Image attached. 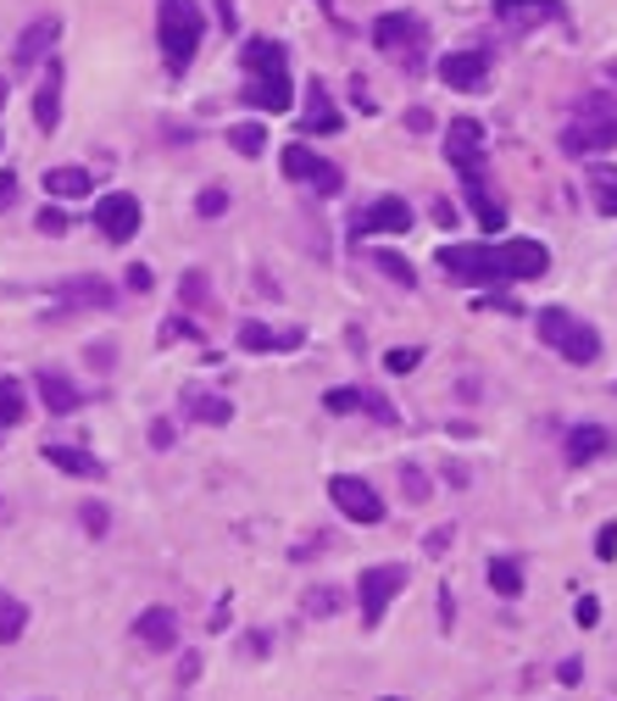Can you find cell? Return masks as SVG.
Segmentation results:
<instances>
[{
	"label": "cell",
	"instance_id": "1",
	"mask_svg": "<svg viewBox=\"0 0 617 701\" xmlns=\"http://www.w3.org/2000/svg\"><path fill=\"white\" fill-rule=\"evenodd\" d=\"M206 18H201V0H162L156 7V40H162V62L168 73H184L201 51Z\"/></svg>",
	"mask_w": 617,
	"mask_h": 701
},
{
	"label": "cell",
	"instance_id": "2",
	"mask_svg": "<svg viewBox=\"0 0 617 701\" xmlns=\"http://www.w3.org/2000/svg\"><path fill=\"white\" fill-rule=\"evenodd\" d=\"M534 328H539V339H545L550 350H562V357L578 363V368H589V363L600 357V334H595L578 312H567V306H539V312H534Z\"/></svg>",
	"mask_w": 617,
	"mask_h": 701
},
{
	"label": "cell",
	"instance_id": "3",
	"mask_svg": "<svg viewBox=\"0 0 617 701\" xmlns=\"http://www.w3.org/2000/svg\"><path fill=\"white\" fill-rule=\"evenodd\" d=\"M373 45H378L390 62H401L406 73H417V68H423L428 29H423V18H412V12H384V18L373 23Z\"/></svg>",
	"mask_w": 617,
	"mask_h": 701
},
{
	"label": "cell",
	"instance_id": "4",
	"mask_svg": "<svg viewBox=\"0 0 617 701\" xmlns=\"http://www.w3.org/2000/svg\"><path fill=\"white\" fill-rule=\"evenodd\" d=\"M439 267H445V278L478 284V289H495V284L506 278L500 245H439Z\"/></svg>",
	"mask_w": 617,
	"mask_h": 701
},
{
	"label": "cell",
	"instance_id": "5",
	"mask_svg": "<svg viewBox=\"0 0 617 701\" xmlns=\"http://www.w3.org/2000/svg\"><path fill=\"white\" fill-rule=\"evenodd\" d=\"M445 162L462 173L467 190L484 184V129H478L473 118H456V123L445 129Z\"/></svg>",
	"mask_w": 617,
	"mask_h": 701
},
{
	"label": "cell",
	"instance_id": "6",
	"mask_svg": "<svg viewBox=\"0 0 617 701\" xmlns=\"http://www.w3.org/2000/svg\"><path fill=\"white\" fill-rule=\"evenodd\" d=\"M401 590H406V568H401V562H378V568H367V573L356 579L362 623H367V629H373V623H384V607H390Z\"/></svg>",
	"mask_w": 617,
	"mask_h": 701
},
{
	"label": "cell",
	"instance_id": "7",
	"mask_svg": "<svg viewBox=\"0 0 617 701\" xmlns=\"http://www.w3.org/2000/svg\"><path fill=\"white\" fill-rule=\"evenodd\" d=\"M279 167H284L295 184H312L317 195H340V190H345V173H340L328 156H317L312 145H284Z\"/></svg>",
	"mask_w": 617,
	"mask_h": 701
},
{
	"label": "cell",
	"instance_id": "8",
	"mask_svg": "<svg viewBox=\"0 0 617 701\" xmlns=\"http://www.w3.org/2000/svg\"><path fill=\"white\" fill-rule=\"evenodd\" d=\"M90 223L112 240V245H129L134 234H140V223H145V212H140V201L129 195V190H107L101 201H95V212H90Z\"/></svg>",
	"mask_w": 617,
	"mask_h": 701
},
{
	"label": "cell",
	"instance_id": "9",
	"mask_svg": "<svg viewBox=\"0 0 617 701\" xmlns=\"http://www.w3.org/2000/svg\"><path fill=\"white\" fill-rule=\"evenodd\" d=\"M328 496H334V507H340L351 524H384V496H378L367 479L334 474V479H328Z\"/></svg>",
	"mask_w": 617,
	"mask_h": 701
},
{
	"label": "cell",
	"instance_id": "10",
	"mask_svg": "<svg viewBox=\"0 0 617 701\" xmlns=\"http://www.w3.org/2000/svg\"><path fill=\"white\" fill-rule=\"evenodd\" d=\"M412 228V206L401 195H378L367 201L356 217H351V240H367V234H406Z\"/></svg>",
	"mask_w": 617,
	"mask_h": 701
},
{
	"label": "cell",
	"instance_id": "11",
	"mask_svg": "<svg viewBox=\"0 0 617 701\" xmlns=\"http://www.w3.org/2000/svg\"><path fill=\"white\" fill-rule=\"evenodd\" d=\"M439 79H445V90L478 95L489 84V51H445L439 57Z\"/></svg>",
	"mask_w": 617,
	"mask_h": 701
},
{
	"label": "cell",
	"instance_id": "12",
	"mask_svg": "<svg viewBox=\"0 0 617 701\" xmlns=\"http://www.w3.org/2000/svg\"><path fill=\"white\" fill-rule=\"evenodd\" d=\"M500 267H506V278H545L550 251L539 240H500Z\"/></svg>",
	"mask_w": 617,
	"mask_h": 701
},
{
	"label": "cell",
	"instance_id": "13",
	"mask_svg": "<svg viewBox=\"0 0 617 701\" xmlns=\"http://www.w3.org/2000/svg\"><path fill=\"white\" fill-rule=\"evenodd\" d=\"M134 640H140L145 651H173V646H179V612L145 607V612L134 618Z\"/></svg>",
	"mask_w": 617,
	"mask_h": 701
},
{
	"label": "cell",
	"instance_id": "14",
	"mask_svg": "<svg viewBox=\"0 0 617 701\" xmlns=\"http://www.w3.org/2000/svg\"><path fill=\"white\" fill-rule=\"evenodd\" d=\"M34 390H40L45 413H57V418H68V413H79V407H84V390H79L68 374H57V368H40Z\"/></svg>",
	"mask_w": 617,
	"mask_h": 701
},
{
	"label": "cell",
	"instance_id": "15",
	"mask_svg": "<svg viewBox=\"0 0 617 701\" xmlns=\"http://www.w3.org/2000/svg\"><path fill=\"white\" fill-rule=\"evenodd\" d=\"M506 29H534V23H562V0H495Z\"/></svg>",
	"mask_w": 617,
	"mask_h": 701
},
{
	"label": "cell",
	"instance_id": "16",
	"mask_svg": "<svg viewBox=\"0 0 617 701\" xmlns=\"http://www.w3.org/2000/svg\"><path fill=\"white\" fill-rule=\"evenodd\" d=\"M57 34H62V18H34L29 29H23V40H18V68H40L45 62V51L57 45Z\"/></svg>",
	"mask_w": 617,
	"mask_h": 701
},
{
	"label": "cell",
	"instance_id": "17",
	"mask_svg": "<svg viewBox=\"0 0 617 701\" xmlns=\"http://www.w3.org/2000/svg\"><path fill=\"white\" fill-rule=\"evenodd\" d=\"M245 101H251L256 112H290V106H295L290 73H262V79H251V84H245Z\"/></svg>",
	"mask_w": 617,
	"mask_h": 701
},
{
	"label": "cell",
	"instance_id": "18",
	"mask_svg": "<svg viewBox=\"0 0 617 701\" xmlns=\"http://www.w3.org/2000/svg\"><path fill=\"white\" fill-rule=\"evenodd\" d=\"M34 123L51 134L62 123V62H45V79L34 90Z\"/></svg>",
	"mask_w": 617,
	"mask_h": 701
},
{
	"label": "cell",
	"instance_id": "19",
	"mask_svg": "<svg viewBox=\"0 0 617 701\" xmlns=\"http://www.w3.org/2000/svg\"><path fill=\"white\" fill-rule=\"evenodd\" d=\"M606 451H611V429H600V424H578V429H567V463H573V468L600 463Z\"/></svg>",
	"mask_w": 617,
	"mask_h": 701
},
{
	"label": "cell",
	"instance_id": "20",
	"mask_svg": "<svg viewBox=\"0 0 617 701\" xmlns=\"http://www.w3.org/2000/svg\"><path fill=\"white\" fill-rule=\"evenodd\" d=\"M40 457H45L51 468H62V474H73V479H107V468H101V457H90L84 446H40Z\"/></svg>",
	"mask_w": 617,
	"mask_h": 701
},
{
	"label": "cell",
	"instance_id": "21",
	"mask_svg": "<svg viewBox=\"0 0 617 701\" xmlns=\"http://www.w3.org/2000/svg\"><path fill=\"white\" fill-rule=\"evenodd\" d=\"M240 345L245 350H295L301 328H267V323H240Z\"/></svg>",
	"mask_w": 617,
	"mask_h": 701
},
{
	"label": "cell",
	"instance_id": "22",
	"mask_svg": "<svg viewBox=\"0 0 617 701\" xmlns=\"http://www.w3.org/2000/svg\"><path fill=\"white\" fill-rule=\"evenodd\" d=\"M62 301H73V306H101V312H112V301H118V289L107 284V278H68L62 284Z\"/></svg>",
	"mask_w": 617,
	"mask_h": 701
},
{
	"label": "cell",
	"instance_id": "23",
	"mask_svg": "<svg viewBox=\"0 0 617 701\" xmlns=\"http://www.w3.org/2000/svg\"><path fill=\"white\" fill-rule=\"evenodd\" d=\"M184 413H190L195 424H212V429H223V424L234 418V407H229L223 396H212V390H184Z\"/></svg>",
	"mask_w": 617,
	"mask_h": 701
},
{
	"label": "cell",
	"instance_id": "24",
	"mask_svg": "<svg viewBox=\"0 0 617 701\" xmlns=\"http://www.w3.org/2000/svg\"><path fill=\"white\" fill-rule=\"evenodd\" d=\"M245 73L262 79V73H284V45L279 40H245Z\"/></svg>",
	"mask_w": 617,
	"mask_h": 701
},
{
	"label": "cell",
	"instance_id": "25",
	"mask_svg": "<svg viewBox=\"0 0 617 701\" xmlns=\"http://www.w3.org/2000/svg\"><path fill=\"white\" fill-rule=\"evenodd\" d=\"M484 579H489V590L506 596V601L523 596V562H517V557H489V562H484Z\"/></svg>",
	"mask_w": 617,
	"mask_h": 701
},
{
	"label": "cell",
	"instance_id": "26",
	"mask_svg": "<svg viewBox=\"0 0 617 701\" xmlns=\"http://www.w3.org/2000/svg\"><path fill=\"white\" fill-rule=\"evenodd\" d=\"M306 134H340V112L328 101L323 84H312V101H306Z\"/></svg>",
	"mask_w": 617,
	"mask_h": 701
},
{
	"label": "cell",
	"instance_id": "27",
	"mask_svg": "<svg viewBox=\"0 0 617 701\" xmlns=\"http://www.w3.org/2000/svg\"><path fill=\"white\" fill-rule=\"evenodd\" d=\"M45 190H51V195L79 201V195H90V190H95V179H90V167H51V173H45Z\"/></svg>",
	"mask_w": 617,
	"mask_h": 701
},
{
	"label": "cell",
	"instance_id": "28",
	"mask_svg": "<svg viewBox=\"0 0 617 701\" xmlns=\"http://www.w3.org/2000/svg\"><path fill=\"white\" fill-rule=\"evenodd\" d=\"M29 418V396H23V385L12 379V374H0V429H12V424H23Z\"/></svg>",
	"mask_w": 617,
	"mask_h": 701
},
{
	"label": "cell",
	"instance_id": "29",
	"mask_svg": "<svg viewBox=\"0 0 617 701\" xmlns=\"http://www.w3.org/2000/svg\"><path fill=\"white\" fill-rule=\"evenodd\" d=\"M23 629H29V607H23L18 596H7V590H0V646L23 640Z\"/></svg>",
	"mask_w": 617,
	"mask_h": 701
},
{
	"label": "cell",
	"instance_id": "30",
	"mask_svg": "<svg viewBox=\"0 0 617 701\" xmlns=\"http://www.w3.org/2000/svg\"><path fill=\"white\" fill-rule=\"evenodd\" d=\"M589 195L600 217H617V173L611 167H589Z\"/></svg>",
	"mask_w": 617,
	"mask_h": 701
},
{
	"label": "cell",
	"instance_id": "31",
	"mask_svg": "<svg viewBox=\"0 0 617 701\" xmlns=\"http://www.w3.org/2000/svg\"><path fill=\"white\" fill-rule=\"evenodd\" d=\"M340 607H345V590H334V585H317V590L301 596V612L306 618H334Z\"/></svg>",
	"mask_w": 617,
	"mask_h": 701
},
{
	"label": "cell",
	"instance_id": "32",
	"mask_svg": "<svg viewBox=\"0 0 617 701\" xmlns=\"http://www.w3.org/2000/svg\"><path fill=\"white\" fill-rule=\"evenodd\" d=\"M229 145H234L240 156H262V151H267V129H262V123H234V129H229Z\"/></svg>",
	"mask_w": 617,
	"mask_h": 701
},
{
	"label": "cell",
	"instance_id": "33",
	"mask_svg": "<svg viewBox=\"0 0 617 701\" xmlns=\"http://www.w3.org/2000/svg\"><path fill=\"white\" fill-rule=\"evenodd\" d=\"M373 267H378L384 278H395L401 289H412V284H417V273H412V262H406V256H395V251H373Z\"/></svg>",
	"mask_w": 617,
	"mask_h": 701
},
{
	"label": "cell",
	"instance_id": "34",
	"mask_svg": "<svg viewBox=\"0 0 617 701\" xmlns=\"http://www.w3.org/2000/svg\"><path fill=\"white\" fill-rule=\"evenodd\" d=\"M401 490H406V501H412V507H423V501L434 496V485H428V474H423L417 463H401Z\"/></svg>",
	"mask_w": 617,
	"mask_h": 701
},
{
	"label": "cell",
	"instance_id": "35",
	"mask_svg": "<svg viewBox=\"0 0 617 701\" xmlns=\"http://www.w3.org/2000/svg\"><path fill=\"white\" fill-rule=\"evenodd\" d=\"M356 413H367L373 424H401V413H395L378 390H356Z\"/></svg>",
	"mask_w": 617,
	"mask_h": 701
},
{
	"label": "cell",
	"instance_id": "36",
	"mask_svg": "<svg viewBox=\"0 0 617 701\" xmlns=\"http://www.w3.org/2000/svg\"><path fill=\"white\" fill-rule=\"evenodd\" d=\"M467 201H473V212H478V223H484V228H500V223H506L500 201H489V195H484V184H473V190H467Z\"/></svg>",
	"mask_w": 617,
	"mask_h": 701
},
{
	"label": "cell",
	"instance_id": "37",
	"mask_svg": "<svg viewBox=\"0 0 617 701\" xmlns=\"http://www.w3.org/2000/svg\"><path fill=\"white\" fill-rule=\"evenodd\" d=\"M179 295H184V301H190L195 312H212V289H206V273H184Z\"/></svg>",
	"mask_w": 617,
	"mask_h": 701
},
{
	"label": "cell",
	"instance_id": "38",
	"mask_svg": "<svg viewBox=\"0 0 617 701\" xmlns=\"http://www.w3.org/2000/svg\"><path fill=\"white\" fill-rule=\"evenodd\" d=\"M417 363H423V350H417V345H395L390 357H384V368H390V374H412Z\"/></svg>",
	"mask_w": 617,
	"mask_h": 701
},
{
	"label": "cell",
	"instance_id": "39",
	"mask_svg": "<svg viewBox=\"0 0 617 701\" xmlns=\"http://www.w3.org/2000/svg\"><path fill=\"white\" fill-rule=\"evenodd\" d=\"M195 212H201V217H223V212H229V190H218V184L201 190V195H195Z\"/></svg>",
	"mask_w": 617,
	"mask_h": 701
},
{
	"label": "cell",
	"instance_id": "40",
	"mask_svg": "<svg viewBox=\"0 0 617 701\" xmlns=\"http://www.w3.org/2000/svg\"><path fill=\"white\" fill-rule=\"evenodd\" d=\"M79 524H84L90 535H107V524H112V512H107V501H84V512H79Z\"/></svg>",
	"mask_w": 617,
	"mask_h": 701
},
{
	"label": "cell",
	"instance_id": "41",
	"mask_svg": "<svg viewBox=\"0 0 617 701\" xmlns=\"http://www.w3.org/2000/svg\"><path fill=\"white\" fill-rule=\"evenodd\" d=\"M595 557H600V562L617 557V524H600V535H595Z\"/></svg>",
	"mask_w": 617,
	"mask_h": 701
},
{
	"label": "cell",
	"instance_id": "42",
	"mask_svg": "<svg viewBox=\"0 0 617 701\" xmlns=\"http://www.w3.org/2000/svg\"><path fill=\"white\" fill-rule=\"evenodd\" d=\"M68 223H73V217H68V212H57V206H45V212H40V234H68Z\"/></svg>",
	"mask_w": 617,
	"mask_h": 701
},
{
	"label": "cell",
	"instance_id": "43",
	"mask_svg": "<svg viewBox=\"0 0 617 701\" xmlns=\"http://www.w3.org/2000/svg\"><path fill=\"white\" fill-rule=\"evenodd\" d=\"M195 334H201V328H195L190 317H168V323H162V339H195Z\"/></svg>",
	"mask_w": 617,
	"mask_h": 701
},
{
	"label": "cell",
	"instance_id": "44",
	"mask_svg": "<svg viewBox=\"0 0 617 701\" xmlns=\"http://www.w3.org/2000/svg\"><path fill=\"white\" fill-rule=\"evenodd\" d=\"M406 129H412V134H428V129H434V112H428V106H412V112H406Z\"/></svg>",
	"mask_w": 617,
	"mask_h": 701
},
{
	"label": "cell",
	"instance_id": "45",
	"mask_svg": "<svg viewBox=\"0 0 617 701\" xmlns=\"http://www.w3.org/2000/svg\"><path fill=\"white\" fill-rule=\"evenodd\" d=\"M151 284H156V278H151V267H140V262H134V267H129V289H134V295H145Z\"/></svg>",
	"mask_w": 617,
	"mask_h": 701
},
{
	"label": "cell",
	"instance_id": "46",
	"mask_svg": "<svg viewBox=\"0 0 617 701\" xmlns=\"http://www.w3.org/2000/svg\"><path fill=\"white\" fill-rule=\"evenodd\" d=\"M151 446H156V451H168V446H173V424H168V418H156V424H151Z\"/></svg>",
	"mask_w": 617,
	"mask_h": 701
},
{
	"label": "cell",
	"instance_id": "47",
	"mask_svg": "<svg viewBox=\"0 0 617 701\" xmlns=\"http://www.w3.org/2000/svg\"><path fill=\"white\" fill-rule=\"evenodd\" d=\"M423 551H428V557H439V551H451V529H428V540H423Z\"/></svg>",
	"mask_w": 617,
	"mask_h": 701
},
{
	"label": "cell",
	"instance_id": "48",
	"mask_svg": "<svg viewBox=\"0 0 617 701\" xmlns=\"http://www.w3.org/2000/svg\"><path fill=\"white\" fill-rule=\"evenodd\" d=\"M90 363H95V374H112V345H107V339L90 345Z\"/></svg>",
	"mask_w": 617,
	"mask_h": 701
},
{
	"label": "cell",
	"instance_id": "49",
	"mask_svg": "<svg viewBox=\"0 0 617 701\" xmlns=\"http://www.w3.org/2000/svg\"><path fill=\"white\" fill-rule=\"evenodd\" d=\"M18 201V173H0V212Z\"/></svg>",
	"mask_w": 617,
	"mask_h": 701
},
{
	"label": "cell",
	"instance_id": "50",
	"mask_svg": "<svg viewBox=\"0 0 617 701\" xmlns=\"http://www.w3.org/2000/svg\"><path fill=\"white\" fill-rule=\"evenodd\" d=\"M600 618V601L595 596H578V623H595Z\"/></svg>",
	"mask_w": 617,
	"mask_h": 701
},
{
	"label": "cell",
	"instance_id": "51",
	"mask_svg": "<svg viewBox=\"0 0 617 701\" xmlns=\"http://www.w3.org/2000/svg\"><path fill=\"white\" fill-rule=\"evenodd\" d=\"M434 223L451 228V223H456V206H451V201H434Z\"/></svg>",
	"mask_w": 617,
	"mask_h": 701
},
{
	"label": "cell",
	"instance_id": "52",
	"mask_svg": "<svg viewBox=\"0 0 617 701\" xmlns=\"http://www.w3.org/2000/svg\"><path fill=\"white\" fill-rule=\"evenodd\" d=\"M556 679H562V684H578V679H584V662H562Z\"/></svg>",
	"mask_w": 617,
	"mask_h": 701
},
{
	"label": "cell",
	"instance_id": "53",
	"mask_svg": "<svg viewBox=\"0 0 617 701\" xmlns=\"http://www.w3.org/2000/svg\"><path fill=\"white\" fill-rule=\"evenodd\" d=\"M195 673H201V657H195V651H190V657H184V668H179V679H184V684H190V679H195Z\"/></svg>",
	"mask_w": 617,
	"mask_h": 701
},
{
	"label": "cell",
	"instance_id": "54",
	"mask_svg": "<svg viewBox=\"0 0 617 701\" xmlns=\"http://www.w3.org/2000/svg\"><path fill=\"white\" fill-rule=\"evenodd\" d=\"M606 79H617V62H606Z\"/></svg>",
	"mask_w": 617,
	"mask_h": 701
},
{
	"label": "cell",
	"instance_id": "55",
	"mask_svg": "<svg viewBox=\"0 0 617 701\" xmlns=\"http://www.w3.org/2000/svg\"><path fill=\"white\" fill-rule=\"evenodd\" d=\"M0 106H7V79H0Z\"/></svg>",
	"mask_w": 617,
	"mask_h": 701
},
{
	"label": "cell",
	"instance_id": "56",
	"mask_svg": "<svg viewBox=\"0 0 617 701\" xmlns=\"http://www.w3.org/2000/svg\"><path fill=\"white\" fill-rule=\"evenodd\" d=\"M384 701H395V695H384Z\"/></svg>",
	"mask_w": 617,
	"mask_h": 701
},
{
	"label": "cell",
	"instance_id": "57",
	"mask_svg": "<svg viewBox=\"0 0 617 701\" xmlns=\"http://www.w3.org/2000/svg\"><path fill=\"white\" fill-rule=\"evenodd\" d=\"M0 140H7V134H0Z\"/></svg>",
	"mask_w": 617,
	"mask_h": 701
}]
</instances>
